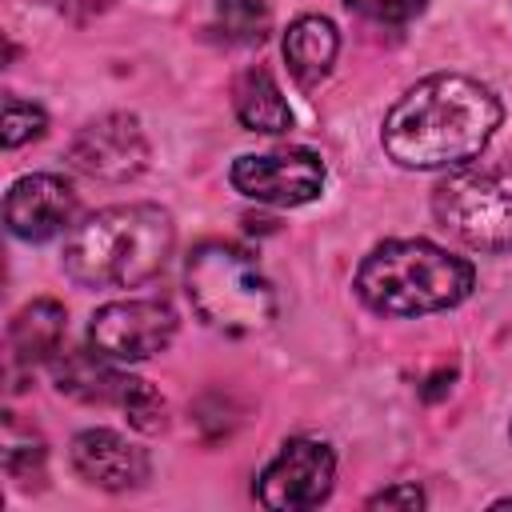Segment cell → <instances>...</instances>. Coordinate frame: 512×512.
<instances>
[{"mask_svg":"<svg viewBox=\"0 0 512 512\" xmlns=\"http://www.w3.org/2000/svg\"><path fill=\"white\" fill-rule=\"evenodd\" d=\"M500 100L472 76L440 72L412 84L384 116L380 140L400 168H456L476 160L500 128Z\"/></svg>","mask_w":512,"mask_h":512,"instance_id":"1","label":"cell"},{"mask_svg":"<svg viewBox=\"0 0 512 512\" xmlns=\"http://www.w3.org/2000/svg\"><path fill=\"white\" fill-rule=\"evenodd\" d=\"M172 244L176 228L160 204H112L72 224L60 264L84 288H136L168 264Z\"/></svg>","mask_w":512,"mask_h":512,"instance_id":"2","label":"cell"},{"mask_svg":"<svg viewBox=\"0 0 512 512\" xmlns=\"http://www.w3.org/2000/svg\"><path fill=\"white\" fill-rule=\"evenodd\" d=\"M472 284V264L428 240H384L356 272L360 300L380 316H428L456 308Z\"/></svg>","mask_w":512,"mask_h":512,"instance_id":"3","label":"cell"},{"mask_svg":"<svg viewBox=\"0 0 512 512\" xmlns=\"http://www.w3.org/2000/svg\"><path fill=\"white\" fill-rule=\"evenodd\" d=\"M184 288L196 316L224 336L264 332L276 316V292L256 256L224 240H208L188 256Z\"/></svg>","mask_w":512,"mask_h":512,"instance_id":"4","label":"cell"},{"mask_svg":"<svg viewBox=\"0 0 512 512\" xmlns=\"http://www.w3.org/2000/svg\"><path fill=\"white\" fill-rule=\"evenodd\" d=\"M436 224L472 252L512 248V160H464L432 188Z\"/></svg>","mask_w":512,"mask_h":512,"instance_id":"5","label":"cell"},{"mask_svg":"<svg viewBox=\"0 0 512 512\" xmlns=\"http://www.w3.org/2000/svg\"><path fill=\"white\" fill-rule=\"evenodd\" d=\"M336 480V456L324 440L292 436L280 444V452L264 464L256 480V500L272 512H300L328 500Z\"/></svg>","mask_w":512,"mask_h":512,"instance_id":"6","label":"cell"},{"mask_svg":"<svg viewBox=\"0 0 512 512\" xmlns=\"http://www.w3.org/2000/svg\"><path fill=\"white\" fill-rule=\"evenodd\" d=\"M232 188L256 204L296 208L320 196L324 188V160L308 148H272V152H244L232 160Z\"/></svg>","mask_w":512,"mask_h":512,"instance_id":"7","label":"cell"},{"mask_svg":"<svg viewBox=\"0 0 512 512\" xmlns=\"http://www.w3.org/2000/svg\"><path fill=\"white\" fill-rule=\"evenodd\" d=\"M176 336V312L164 300H116L96 308L88 344L116 364H136L164 352Z\"/></svg>","mask_w":512,"mask_h":512,"instance_id":"8","label":"cell"},{"mask_svg":"<svg viewBox=\"0 0 512 512\" xmlns=\"http://www.w3.org/2000/svg\"><path fill=\"white\" fill-rule=\"evenodd\" d=\"M68 160L76 172L92 176V180H108V184H124L132 176L144 172L148 164V140L136 116L128 112H108L88 120L72 144H68Z\"/></svg>","mask_w":512,"mask_h":512,"instance_id":"9","label":"cell"},{"mask_svg":"<svg viewBox=\"0 0 512 512\" xmlns=\"http://www.w3.org/2000/svg\"><path fill=\"white\" fill-rule=\"evenodd\" d=\"M76 220V192L64 176L32 172L20 176L4 196V224L20 240H52L60 232H72Z\"/></svg>","mask_w":512,"mask_h":512,"instance_id":"10","label":"cell"},{"mask_svg":"<svg viewBox=\"0 0 512 512\" xmlns=\"http://www.w3.org/2000/svg\"><path fill=\"white\" fill-rule=\"evenodd\" d=\"M72 468L104 492H128L148 480V452L112 428H84L72 440Z\"/></svg>","mask_w":512,"mask_h":512,"instance_id":"11","label":"cell"},{"mask_svg":"<svg viewBox=\"0 0 512 512\" xmlns=\"http://www.w3.org/2000/svg\"><path fill=\"white\" fill-rule=\"evenodd\" d=\"M52 368V384L60 396H72L80 404H124V392L132 384L128 372L116 368V360H108L96 348H72V352H56Z\"/></svg>","mask_w":512,"mask_h":512,"instance_id":"12","label":"cell"},{"mask_svg":"<svg viewBox=\"0 0 512 512\" xmlns=\"http://www.w3.org/2000/svg\"><path fill=\"white\" fill-rule=\"evenodd\" d=\"M64 328H68L64 304H56V300H32V304H24L12 316V324H8L12 364H20V368L52 364L56 352H60V344H64Z\"/></svg>","mask_w":512,"mask_h":512,"instance_id":"13","label":"cell"},{"mask_svg":"<svg viewBox=\"0 0 512 512\" xmlns=\"http://www.w3.org/2000/svg\"><path fill=\"white\" fill-rule=\"evenodd\" d=\"M336 52H340V32L332 20L324 16H300L288 24L284 32V60H288V72L304 84V88H316L332 64H336Z\"/></svg>","mask_w":512,"mask_h":512,"instance_id":"14","label":"cell"},{"mask_svg":"<svg viewBox=\"0 0 512 512\" xmlns=\"http://www.w3.org/2000/svg\"><path fill=\"white\" fill-rule=\"evenodd\" d=\"M232 108L236 120L248 132H264V136H280L292 128V108L280 92V84L272 80L268 68H244L232 84Z\"/></svg>","mask_w":512,"mask_h":512,"instance_id":"15","label":"cell"},{"mask_svg":"<svg viewBox=\"0 0 512 512\" xmlns=\"http://www.w3.org/2000/svg\"><path fill=\"white\" fill-rule=\"evenodd\" d=\"M272 28L264 0H212V32L224 44H260Z\"/></svg>","mask_w":512,"mask_h":512,"instance_id":"16","label":"cell"},{"mask_svg":"<svg viewBox=\"0 0 512 512\" xmlns=\"http://www.w3.org/2000/svg\"><path fill=\"white\" fill-rule=\"evenodd\" d=\"M44 440L40 436H20L12 424H8V436H4V472L20 484H40L44 480Z\"/></svg>","mask_w":512,"mask_h":512,"instance_id":"17","label":"cell"},{"mask_svg":"<svg viewBox=\"0 0 512 512\" xmlns=\"http://www.w3.org/2000/svg\"><path fill=\"white\" fill-rule=\"evenodd\" d=\"M120 412H124L128 424L140 428V432H160V428L168 424V404H164V396H160L148 380H140V376H132Z\"/></svg>","mask_w":512,"mask_h":512,"instance_id":"18","label":"cell"},{"mask_svg":"<svg viewBox=\"0 0 512 512\" xmlns=\"http://www.w3.org/2000/svg\"><path fill=\"white\" fill-rule=\"evenodd\" d=\"M44 128H48L44 108H36V104H28L20 96H8L4 100V124H0L4 148H20V144L36 140V136H44Z\"/></svg>","mask_w":512,"mask_h":512,"instance_id":"19","label":"cell"},{"mask_svg":"<svg viewBox=\"0 0 512 512\" xmlns=\"http://www.w3.org/2000/svg\"><path fill=\"white\" fill-rule=\"evenodd\" d=\"M360 16L368 20H380V24H404V20H416L424 12L428 0H348Z\"/></svg>","mask_w":512,"mask_h":512,"instance_id":"20","label":"cell"},{"mask_svg":"<svg viewBox=\"0 0 512 512\" xmlns=\"http://www.w3.org/2000/svg\"><path fill=\"white\" fill-rule=\"evenodd\" d=\"M368 508H396V512H416L424 508V492L416 484H392L376 496H368Z\"/></svg>","mask_w":512,"mask_h":512,"instance_id":"21","label":"cell"},{"mask_svg":"<svg viewBox=\"0 0 512 512\" xmlns=\"http://www.w3.org/2000/svg\"><path fill=\"white\" fill-rule=\"evenodd\" d=\"M48 4H52L60 16H68V20H80V24H84V20L104 16L116 0H48Z\"/></svg>","mask_w":512,"mask_h":512,"instance_id":"22","label":"cell"},{"mask_svg":"<svg viewBox=\"0 0 512 512\" xmlns=\"http://www.w3.org/2000/svg\"><path fill=\"white\" fill-rule=\"evenodd\" d=\"M492 508H512V496H504V500H496Z\"/></svg>","mask_w":512,"mask_h":512,"instance_id":"23","label":"cell"}]
</instances>
